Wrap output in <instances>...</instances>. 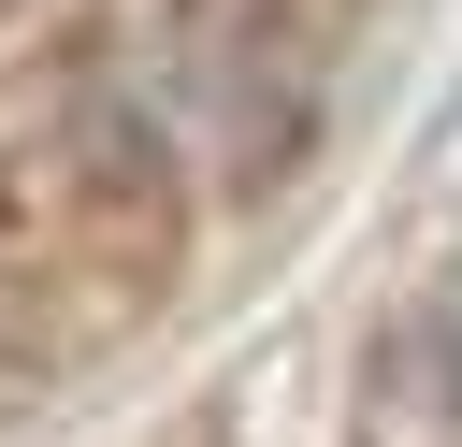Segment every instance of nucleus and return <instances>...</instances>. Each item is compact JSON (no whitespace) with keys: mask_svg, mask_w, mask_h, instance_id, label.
<instances>
[{"mask_svg":"<svg viewBox=\"0 0 462 447\" xmlns=\"http://www.w3.org/2000/svg\"><path fill=\"white\" fill-rule=\"evenodd\" d=\"M130 115H144L159 159H188V173H260V159H289L303 115H318V43H303L274 0H188V14H159Z\"/></svg>","mask_w":462,"mask_h":447,"instance_id":"obj_1","label":"nucleus"}]
</instances>
